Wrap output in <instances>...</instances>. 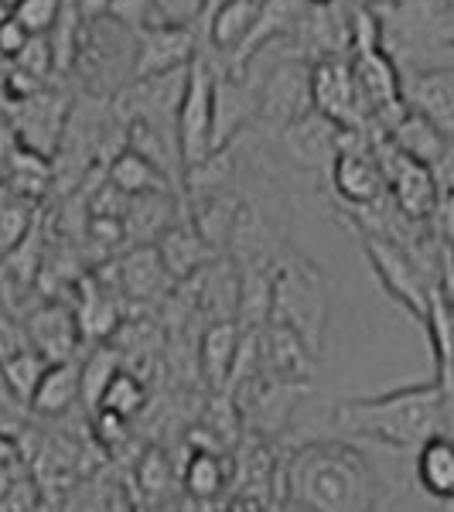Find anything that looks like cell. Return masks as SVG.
<instances>
[{
	"mask_svg": "<svg viewBox=\"0 0 454 512\" xmlns=\"http://www.w3.org/2000/svg\"><path fill=\"white\" fill-rule=\"evenodd\" d=\"M168 482H171L168 458H164V451L151 448L137 465V485L144 489V495H151V499H154V495H161L164 489H168Z\"/></svg>",
	"mask_w": 454,
	"mask_h": 512,
	"instance_id": "obj_31",
	"label": "cell"
},
{
	"mask_svg": "<svg viewBox=\"0 0 454 512\" xmlns=\"http://www.w3.org/2000/svg\"><path fill=\"white\" fill-rule=\"evenodd\" d=\"M260 4L257 0H219L216 7H209L205 14V38L216 55H229L236 59L246 48L253 28H257Z\"/></svg>",
	"mask_w": 454,
	"mask_h": 512,
	"instance_id": "obj_17",
	"label": "cell"
},
{
	"mask_svg": "<svg viewBox=\"0 0 454 512\" xmlns=\"http://www.w3.org/2000/svg\"><path fill=\"white\" fill-rule=\"evenodd\" d=\"M308 4H315V7H332V4H338V0H308Z\"/></svg>",
	"mask_w": 454,
	"mask_h": 512,
	"instance_id": "obj_38",
	"label": "cell"
},
{
	"mask_svg": "<svg viewBox=\"0 0 454 512\" xmlns=\"http://www.w3.org/2000/svg\"><path fill=\"white\" fill-rule=\"evenodd\" d=\"M4 4H7V7H14V4H18V0H4Z\"/></svg>",
	"mask_w": 454,
	"mask_h": 512,
	"instance_id": "obj_40",
	"label": "cell"
},
{
	"mask_svg": "<svg viewBox=\"0 0 454 512\" xmlns=\"http://www.w3.org/2000/svg\"><path fill=\"white\" fill-rule=\"evenodd\" d=\"M106 181L117 185L127 198H140V195H154V192H178V185L168 175H161L147 158H140L130 147H120L113 154L110 168H106Z\"/></svg>",
	"mask_w": 454,
	"mask_h": 512,
	"instance_id": "obj_22",
	"label": "cell"
},
{
	"mask_svg": "<svg viewBox=\"0 0 454 512\" xmlns=\"http://www.w3.org/2000/svg\"><path fill=\"white\" fill-rule=\"evenodd\" d=\"M239 205H243L239 192L188 198V219H192V226L209 239L219 253H226L229 236H233V226H236V216H239Z\"/></svg>",
	"mask_w": 454,
	"mask_h": 512,
	"instance_id": "obj_23",
	"label": "cell"
},
{
	"mask_svg": "<svg viewBox=\"0 0 454 512\" xmlns=\"http://www.w3.org/2000/svg\"><path fill=\"white\" fill-rule=\"evenodd\" d=\"M356 233H359L362 253H366L376 284L383 287L390 301H396L410 318L424 325L427 315H431L437 284L420 270L414 253L403 243H396L390 236H379V233H366V229H356Z\"/></svg>",
	"mask_w": 454,
	"mask_h": 512,
	"instance_id": "obj_4",
	"label": "cell"
},
{
	"mask_svg": "<svg viewBox=\"0 0 454 512\" xmlns=\"http://www.w3.org/2000/svg\"><path fill=\"white\" fill-rule=\"evenodd\" d=\"M414 482L434 502H454V437L437 434L414 451Z\"/></svg>",
	"mask_w": 454,
	"mask_h": 512,
	"instance_id": "obj_18",
	"label": "cell"
},
{
	"mask_svg": "<svg viewBox=\"0 0 454 512\" xmlns=\"http://www.w3.org/2000/svg\"><path fill=\"white\" fill-rule=\"evenodd\" d=\"M31 41V35L24 31L21 21H14L11 14L7 18H0V55H7V59H18V55L24 52V45Z\"/></svg>",
	"mask_w": 454,
	"mask_h": 512,
	"instance_id": "obj_33",
	"label": "cell"
},
{
	"mask_svg": "<svg viewBox=\"0 0 454 512\" xmlns=\"http://www.w3.org/2000/svg\"><path fill=\"white\" fill-rule=\"evenodd\" d=\"M239 342H243L239 321H216V325L202 328L195 362H198V376H202V383L212 393H229V386H233Z\"/></svg>",
	"mask_w": 454,
	"mask_h": 512,
	"instance_id": "obj_16",
	"label": "cell"
},
{
	"mask_svg": "<svg viewBox=\"0 0 454 512\" xmlns=\"http://www.w3.org/2000/svg\"><path fill=\"white\" fill-rule=\"evenodd\" d=\"M154 246H158L164 270H168V277L175 280V284H185V280L198 277L202 270H209L212 263L222 256L216 246H212L209 239L192 226V219L188 216L178 219Z\"/></svg>",
	"mask_w": 454,
	"mask_h": 512,
	"instance_id": "obj_15",
	"label": "cell"
},
{
	"mask_svg": "<svg viewBox=\"0 0 454 512\" xmlns=\"http://www.w3.org/2000/svg\"><path fill=\"white\" fill-rule=\"evenodd\" d=\"M24 335L28 345L48 362H72L79 359L82 349V328L76 318V308L65 301H41L38 308L24 311Z\"/></svg>",
	"mask_w": 454,
	"mask_h": 512,
	"instance_id": "obj_9",
	"label": "cell"
},
{
	"mask_svg": "<svg viewBox=\"0 0 454 512\" xmlns=\"http://www.w3.org/2000/svg\"><path fill=\"white\" fill-rule=\"evenodd\" d=\"M434 178H437V188L444 192H454V144L444 151V158L434 164Z\"/></svg>",
	"mask_w": 454,
	"mask_h": 512,
	"instance_id": "obj_36",
	"label": "cell"
},
{
	"mask_svg": "<svg viewBox=\"0 0 454 512\" xmlns=\"http://www.w3.org/2000/svg\"><path fill=\"white\" fill-rule=\"evenodd\" d=\"M403 103L420 113L454 144V69H427L403 76Z\"/></svg>",
	"mask_w": 454,
	"mask_h": 512,
	"instance_id": "obj_13",
	"label": "cell"
},
{
	"mask_svg": "<svg viewBox=\"0 0 454 512\" xmlns=\"http://www.w3.org/2000/svg\"><path fill=\"white\" fill-rule=\"evenodd\" d=\"M195 55H198L195 28L147 24L144 31H137V52H134V72H130V79L181 72L195 62Z\"/></svg>",
	"mask_w": 454,
	"mask_h": 512,
	"instance_id": "obj_12",
	"label": "cell"
},
{
	"mask_svg": "<svg viewBox=\"0 0 454 512\" xmlns=\"http://www.w3.org/2000/svg\"><path fill=\"white\" fill-rule=\"evenodd\" d=\"M72 7H76L82 24H89V21H99V18H110L113 0H72Z\"/></svg>",
	"mask_w": 454,
	"mask_h": 512,
	"instance_id": "obj_34",
	"label": "cell"
},
{
	"mask_svg": "<svg viewBox=\"0 0 454 512\" xmlns=\"http://www.w3.org/2000/svg\"><path fill=\"white\" fill-rule=\"evenodd\" d=\"M147 400H151V390H147V383L140 379V373L123 366L120 373L113 376V383L106 386V393L96 410H106V414H117L123 420H130L147 407Z\"/></svg>",
	"mask_w": 454,
	"mask_h": 512,
	"instance_id": "obj_26",
	"label": "cell"
},
{
	"mask_svg": "<svg viewBox=\"0 0 454 512\" xmlns=\"http://www.w3.org/2000/svg\"><path fill=\"white\" fill-rule=\"evenodd\" d=\"M270 499H260V495H233V502L226 506V512H277Z\"/></svg>",
	"mask_w": 454,
	"mask_h": 512,
	"instance_id": "obj_35",
	"label": "cell"
},
{
	"mask_svg": "<svg viewBox=\"0 0 454 512\" xmlns=\"http://www.w3.org/2000/svg\"><path fill=\"white\" fill-rule=\"evenodd\" d=\"M65 14V0H18L11 7V18L24 24L28 35H52L55 24Z\"/></svg>",
	"mask_w": 454,
	"mask_h": 512,
	"instance_id": "obj_27",
	"label": "cell"
},
{
	"mask_svg": "<svg viewBox=\"0 0 454 512\" xmlns=\"http://www.w3.org/2000/svg\"><path fill=\"white\" fill-rule=\"evenodd\" d=\"M328 318H332V287L321 274L315 260H308L301 250L287 246L274 270V304H270V321L291 328L308 342V349L325 352Z\"/></svg>",
	"mask_w": 454,
	"mask_h": 512,
	"instance_id": "obj_3",
	"label": "cell"
},
{
	"mask_svg": "<svg viewBox=\"0 0 454 512\" xmlns=\"http://www.w3.org/2000/svg\"><path fill=\"white\" fill-rule=\"evenodd\" d=\"M383 137L390 140L400 154H407V158L417 164H427V168H434V164L444 158V151L451 147V140L444 137L431 120L420 117L414 110L403 113L390 127V134H383Z\"/></svg>",
	"mask_w": 454,
	"mask_h": 512,
	"instance_id": "obj_20",
	"label": "cell"
},
{
	"mask_svg": "<svg viewBox=\"0 0 454 512\" xmlns=\"http://www.w3.org/2000/svg\"><path fill=\"white\" fill-rule=\"evenodd\" d=\"M48 366H52V362H48L45 355H38V352L28 345V349L7 355V359L0 362V379H4L7 390H11V393L24 403V407H28L31 396H35L38 383H41V376H45V369H48Z\"/></svg>",
	"mask_w": 454,
	"mask_h": 512,
	"instance_id": "obj_25",
	"label": "cell"
},
{
	"mask_svg": "<svg viewBox=\"0 0 454 512\" xmlns=\"http://www.w3.org/2000/svg\"><path fill=\"white\" fill-rule=\"evenodd\" d=\"M21 72H28V76L35 79H45L48 72L55 69V48H52V38L48 35H31V41L24 45V52L14 59Z\"/></svg>",
	"mask_w": 454,
	"mask_h": 512,
	"instance_id": "obj_30",
	"label": "cell"
},
{
	"mask_svg": "<svg viewBox=\"0 0 454 512\" xmlns=\"http://www.w3.org/2000/svg\"><path fill=\"white\" fill-rule=\"evenodd\" d=\"M332 424L342 441H373L393 451H417L424 441L448 434V407L437 379L396 386L379 396L338 400Z\"/></svg>",
	"mask_w": 454,
	"mask_h": 512,
	"instance_id": "obj_2",
	"label": "cell"
},
{
	"mask_svg": "<svg viewBox=\"0 0 454 512\" xmlns=\"http://www.w3.org/2000/svg\"><path fill=\"white\" fill-rule=\"evenodd\" d=\"M209 14V0H154L151 24H168V28H195Z\"/></svg>",
	"mask_w": 454,
	"mask_h": 512,
	"instance_id": "obj_28",
	"label": "cell"
},
{
	"mask_svg": "<svg viewBox=\"0 0 454 512\" xmlns=\"http://www.w3.org/2000/svg\"><path fill=\"white\" fill-rule=\"evenodd\" d=\"M76 403H82V376H79V359H72V362H52L45 369L28 410L38 417L59 420L65 414H72Z\"/></svg>",
	"mask_w": 454,
	"mask_h": 512,
	"instance_id": "obj_19",
	"label": "cell"
},
{
	"mask_svg": "<svg viewBox=\"0 0 454 512\" xmlns=\"http://www.w3.org/2000/svg\"><path fill=\"white\" fill-rule=\"evenodd\" d=\"M257 4H260V0H257Z\"/></svg>",
	"mask_w": 454,
	"mask_h": 512,
	"instance_id": "obj_41",
	"label": "cell"
},
{
	"mask_svg": "<svg viewBox=\"0 0 454 512\" xmlns=\"http://www.w3.org/2000/svg\"><path fill=\"white\" fill-rule=\"evenodd\" d=\"M345 130L321 117L318 110H308L304 117H297L291 127H284L277 134V147L284 151V158L294 164L297 171H308V175H321V171H332V164L342 151Z\"/></svg>",
	"mask_w": 454,
	"mask_h": 512,
	"instance_id": "obj_8",
	"label": "cell"
},
{
	"mask_svg": "<svg viewBox=\"0 0 454 512\" xmlns=\"http://www.w3.org/2000/svg\"><path fill=\"white\" fill-rule=\"evenodd\" d=\"M284 499L297 512H376L383 478L352 441L318 437L284 458Z\"/></svg>",
	"mask_w": 454,
	"mask_h": 512,
	"instance_id": "obj_1",
	"label": "cell"
},
{
	"mask_svg": "<svg viewBox=\"0 0 454 512\" xmlns=\"http://www.w3.org/2000/svg\"><path fill=\"white\" fill-rule=\"evenodd\" d=\"M260 117V96L250 79L233 69H219L216 79V113H212V151L233 147Z\"/></svg>",
	"mask_w": 454,
	"mask_h": 512,
	"instance_id": "obj_10",
	"label": "cell"
},
{
	"mask_svg": "<svg viewBox=\"0 0 454 512\" xmlns=\"http://www.w3.org/2000/svg\"><path fill=\"white\" fill-rule=\"evenodd\" d=\"M113 267H117V284L127 304H154L178 287L164 270L158 246H134L120 260H113Z\"/></svg>",
	"mask_w": 454,
	"mask_h": 512,
	"instance_id": "obj_14",
	"label": "cell"
},
{
	"mask_svg": "<svg viewBox=\"0 0 454 512\" xmlns=\"http://www.w3.org/2000/svg\"><path fill=\"white\" fill-rule=\"evenodd\" d=\"M444 250H448V260L454 263V239H451V243H444Z\"/></svg>",
	"mask_w": 454,
	"mask_h": 512,
	"instance_id": "obj_39",
	"label": "cell"
},
{
	"mask_svg": "<svg viewBox=\"0 0 454 512\" xmlns=\"http://www.w3.org/2000/svg\"><path fill=\"white\" fill-rule=\"evenodd\" d=\"M257 349H260V373L277 376L294 386L315 383L321 355L311 352L308 342L301 335H294L291 328L267 321L263 328H257Z\"/></svg>",
	"mask_w": 454,
	"mask_h": 512,
	"instance_id": "obj_11",
	"label": "cell"
},
{
	"mask_svg": "<svg viewBox=\"0 0 454 512\" xmlns=\"http://www.w3.org/2000/svg\"><path fill=\"white\" fill-rule=\"evenodd\" d=\"M35 512H59V506H52V499L45 495V499H41V506H38Z\"/></svg>",
	"mask_w": 454,
	"mask_h": 512,
	"instance_id": "obj_37",
	"label": "cell"
},
{
	"mask_svg": "<svg viewBox=\"0 0 454 512\" xmlns=\"http://www.w3.org/2000/svg\"><path fill=\"white\" fill-rule=\"evenodd\" d=\"M45 499L35 478H14L0 489V512H35Z\"/></svg>",
	"mask_w": 454,
	"mask_h": 512,
	"instance_id": "obj_29",
	"label": "cell"
},
{
	"mask_svg": "<svg viewBox=\"0 0 454 512\" xmlns=\"http://www.w3.org/2000/svg\"><path fill=\"white\" fill-rule=\"evenodd\" d=\"M110 18L130 31H144L154 18V0H113Z\"/></svg>",
	"mask_w": 454,
	"mask_h": 512,
	"instance_id": "obj_32",
	"label": "cell"
},
{
	"mask_svg": "<svg viewBox=\"0 0 454 512\" xmlns=\"http://www.w3.org/2000/svg\"><path fill=\"white\" fill-rule=\"evenodd\" d=\"M181 485H185L188 499L216 506L233 485V461L222 451H188V461L181 468Z\"/></svg>",
	"mask_w": 454,
	"mask_h": 512,
	"instance_id": "obj_21",
	"label": "cell"
},
{
	"mask_svg": "<svg viewBox=\"0 0 454 512\" xmlns=\"http://www.w3.org/2000/svg\"><path fill=\"white\" fill-rule=\"evenodd\" d=\"M328 178H332L335 195L349 205V212L369 209V205L383 202V198L390 195L386 192L383 168H379V158H376L373 137H369L366 130H345L342 151H338Z\"/></svg>",
	"mask_w": 454,
	"mask_h": 512,
	"instance_id": "obj_6",
	"label": "cell"
},
{
	"mask_svg": "<svg viewBox=\"0 0 454 512\" xmlns=\"http://www.w3.org/2000/svg\"><path fill=\"white\" fill-rule=\"evenodd\" d=\"M216 79L219 65L205 52L195 55V62L188 65V86L178 106V147H181V164L192 168L202 158L212 154V113H216Z\"/></svg>",
	"mask_w": 454,
	"mask_h": 512,
	"instance_id": "obj_5",
	"label": "cell"
},
{
	"mask_svg": "<svg viewBox=\"0 0 454 512\" xmlns=\"http://www.w3.org/2000/svg\"><path fill=\"white\" fill-rule=\"evenodd\" d=\"M311 106L338 123L342 130H366L369 117L362 106L352 59L345 55H328V59L311 62Z\"/></svg>",
	"mask_w": 454,
	"mask_h": 512,
	"instance_id": "obj_7",
	"label": "cell"
},
{
	"mask_svg": "<svg viewBox=\"0 0 454 512\" xmlns=\"http://www.w3.org/2000/svg\"><path fill=\"white\" fill-rule=\"evenodd\" d=\"M123 369V355L113 349L110 342L103 345H93L86 355L79 359V376H82V403H86L89 414H96L99 400H103L106 386L113 383V376H117Z\"/></svg>",
	"mask_w": 454,
	"mask_h": 512,
	"instance_id": "obj_24",
	"label": "cell"
}]
</instances>
